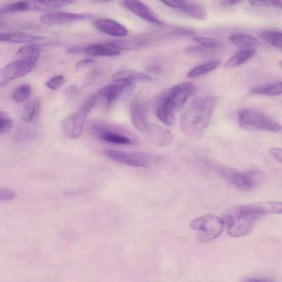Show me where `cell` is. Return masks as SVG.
Wrapping results in <instances>:
<instances>
[{
	"instance_id": "cell-34",
	"label": "cell",
	"mask_w": 282,
	"mask_h": 282,
	"mask_svg": "<svg viewBox=\"0 0 282 282\" xmlns=\"http://www.w3.org/2000/svg\"><path fill=\"white\" fill-rule=\"evenodd\" d=\"M192 39L197 43L206 48L217 49L221 47L222 45V44L218 40L209 38V37L196 36L193 37Z\"/></svg>"
},
{
	"instance_id": "cell-37",
	"label": "cell",
	"mask_w": 282,
	"mask_h": 282,
	"mask_svg": "<svg viewBox=\"0 0 282 282\" xmlns=\"http://www.w3.org/2000/svg\"><path fill=\"white\" fill-rule=\"evenodd\" d=\"M65 83V78L63 75L54 77L46 83V86L52 91H57L60 89Z\"/></svg>"
},
{
	"instance_id": "cell-45",
	"label": "cell",
	"mask_w": 282,
	"mask_h": 282,
	"mask_svg": "<svg viewBox=\"0 0 282 282\" xmlns=\"http://www.w3.org/2000/svg\"><path fill=\"white\" fill-rule=\"evenodd\" d=\"M147 71L151 73L156 74V75H158L161 72V68L158 66H151L147 67L146 68Z\"/></svg>"
},
{
	"instance_id": "cell-1",
	"label": "cell",
	"mask_w": 282,
	"mask_h": 282,
	"mask_svg": "<svg viewBox=\"0 0 282 282\" xmlns=\"http://www.w3.org/2000/svg\"><path fill=\"white\" fill-rule=\"evenodd\" d=\"M216 103L215 97L210 96L198 97L193 101L180 119V128L185 135L191 140L201 137L209 125Z\"/></svg>"
},
{
	"instance_id": "cell-30",
	"label": "cell",
	"mask_w": 282,
	"mask_h": 282,
	"mask_svg": "<svg viewBox=\"0 0 282 282\" xmlns=\"http://www.w3.org/2000/svg\"><path fill=\"white\" fill-rule=\"evenodd\" d=\"M257 205L263 215L267 214L282 215V202H263L257 203Z\"/></svg>"
},
{
	"instance_id": "cell-23",
	"label": "cell",
	"mask_w": 282,
	"mask_h": 282,
	"mask_svg": "<svg viewBox=\"0 0 282 282\" xmlns=\"http://www.w3.org/2000/svg\"><path fill=\"white\" fill-rule=\"evenodd\" d=\"M230 40L237 47L243 50L253 49V47H256L260 44V41L255 37L243 33H237L231 35Z\"/></svg>"
},
{
	"instance_id": "cell-33",
	"label": "cell",
	"mask_w": 282,
	"mask_h": 282,
	"mask_svg": "<svg viewBox=\"0 0 282 282\" xmlns=\"http://www.w3.org/2000/svg\"><path fill=\"white\" fill-rule=\"evenodd\" d=\"M157 115L158 119L166 126H172L175 122V114L159 103L157 109Z\"/></svg>"
},
{
	"instance_id": "cell-43",
	"label": "cell",
	"mask_w": 282,
	"mask_h": 282,
	"mask_svg": "<svg viewBox=\"0 0 282 282\" xmlns=\"http://www.w3.org/2000/svg\"><path fill=\"white\" fill-rule=\"evenodd\" d=\"M242 2V1H239V0H224V1H221L220 3L224 7H231L237 5Z\"/></svg>"
},
{
	"instance_id": "cell-2",
	"label": "cell",
	"mask_w": 282,
	"mask_h": 282,
	"mask_svg": "<svg viewBox=\"0 0 282 282\" xmlns=\"http://www.w3.org/2000/svg\"><path fill=\"white\" fill-rule=\"evenodd\" d=\"M263 216L256 203L234 205L226 210L221 218L230 237H244L252 232L259 219Z\"/></svg>"
},
{
	"instance_id": "cell-22",
	"label": "cell",
	"mask_w": 282,
	"mask_h": 282,
	"mask_svg": "<svg viewBox=\"0 0 282 282\" xmlns=\"http://www.w3.org/2000/svg\"><path fill=\"white\" fill-rule=\"evenodd\" d=\"M256 53V50L254 49L242 50L226 60L224 67L230 69L239 66L252 58Z\"/></svg>"
},
{
	"instance_id": "cell-12",
	"label": "cell",
	"mask_w": 282,
	"mask_h": 282,
	"mask_svg": "<svg viewBox=\"0 0 282 282\" xmlns=\"http://www.w3.org/2000/svg\"><path fill=\"white\" fill-rule=\"evenodd\" d=\"M122 5L150 24L161 27L165 26L156 13L144 3L135 0H125L122 2Z\"/></svg>"
},
{
	"instance_id": "cell-17",
	"label": "cell",
	"mask_w": 282,
	"mask_h": 282,
	"mask_svg": "<svg viewBox=\"0 0 282 282\" xmlns=\"http://www.w3.org/2000/svg\"><path fill=\"white\" fill-rule=\"evenodd\" d=\"M96 29L103 33L113 36L125 37L128 31L125 27L113 20L98 19L94 22Z\"/></svg>"
},
{
	"instance_id": "cell-40",
	"label": "cell",
	"mask_w": 282,
	"mask_h": 282,
	"mask_svg": "<svg viewBox=\"0 0 282 282\" xmlns=\"http://www.w3.org/2000/svg\"><path fill=\"white\" fill-rule=\"evenodd\" d=\"M270 154L273 158L282 164V148L272 147L270 150Z\"/></svg>"
},
{
	"instance_id": "cell-21",
	"label": "cell",
	"mask_w": 282,
	"mask_h": 282,
	"mask_svg": "<svg viewBox=\"0 0 282 282\" xmlns=\"http://www.w3.org/2000/svg\"><path fill=\"white\" fill-rule=\"evenodd\" d=\"M75 2V1L66 0L53 1H30V11H51L66 7Z\"/></svg>"
},
{
	"instance_id": "cell-25",
	"label": "cell",
	"mask_w": 282,
	"mask_h": 282,
	"mask_svg": "<svg viewBox=\"0 0 282 282\" xmlns=\"http://www.w3.org/2000/svg\"><path fill=\"white\" fill-rule=\"evenodd\" d=\"M40 105L38 99H34L28 103L23 110L22 119L26 123L33 122L38 117Z\"/></svg>"
},
{
	"instance_id": "cell-20",
	"label": "cell",
	"mask_w": 282,
	"mask_h": 282,
	"mask_svg": "<svg viewBox=\"0 0 282 282\" xmlns=\"http://www.w3.org/2000/svg\"><path fill=\"white\" fill-rule=\"evenodd\" d=\"M85 53L94 57H115L120 54V51L107 43L94 44L85 48Z\"/></svg>"
},
{
	"instance_id": "cell-14",
	"label": "cell",
	"mask_w": 282,
	"mask_h": 282,
	"mask_svg": "<svg viewBox=\"0 0 282 282\" xmlns=\"http://www.w3.org/2000/svg\"><path fill=\"white\" fill-rule=\"evenodd\" d=\"M135 85L130 82H115L114 84L105 86L98 91V95L109 102H113L125 92L134 89Z\"/></svg>"
},
{
	"instance_id": "cell-3",
	"label": "cell",
	"mask_w": 282,
	"mask_h": 282,
	"mask_svg": "<svg viewBox=\"0 0 282 282\" xmlns=\"http://www.w3.org/2000/svg\"><path fill=\"white\" fill-rule=\"evenodd\" d=\"M216 170L220 176L240 190L247 191L256 188L263 178L261 171L250 169L244 172L224 166H217Z\"/></svg>"
},
{
	"instance_id": "cell-28",
	"label": "cell",
	"mask_w": 282,
	"mask_h": 282,
	"mask_svg": "<svg viewBox=\"0 0 282 282\" xmlns=\"http://www.w3.org/2000/svg\"><path fill=\"white\" fill-rule=\"evenodd\" d=\"M251 93L255 95L274 96L282 94V82L270 85L254 88Z\"/></svg>"
},
{
	"instance_id": "cell-46",
	"label": "cell",
	"mask_w": 282,
	"mask_h": 282,
	"mask_svg": "<svg viewBox=\"0 0 282 282\" xmlns=\"http://www.w3.org/2000/svg\"><path fill=\"white\" fill-rule=\"evenodd\" d=\"M247 282H273L271 280H263V279H250Z\"/></svg>"
},
{
	"instance_id": "cell-10",
	"label": "cell",
	"mask_w": 282,
	"mask_h": 282,
	"mask_svg": "<svg viewBox=\"0 0 282 282\" xmlns=\"http://www.w3.org/2000/svg\"><path fill=\"white\" fill-rule=\"evenodd\" d=\"M36 63L17 60L3 67L0 71V86L27 75L35 68Z\"/></svg>"
},
{
	"instance_id": "cell-24",
	"label": "cell",
	"mask_w": 282,
	"mask_h": 282,
	"mask_svg": "<svg viewBox=\"0 0 282 282\" xmlns=\"http://www.w3.org/2000/svg\"><path fill=\"white\" fill-rule=\"evenodd\" d=\"M40 55V49L35 44H27L17 51V60L36 63Z\"/></svg>"
},
{
	"instance_id": "cell-47",
	"label": "cell",
	"mask_w": 282,
	"mask_h": 282,
	"mask_svg": "<svg viewBox=\"0 0 282 282\" xmlns=\"http://www.w3.org/2000/svg\"><path fill=\"white\" fill-rule=\"evenodd\" d=\"M279 66L282 68V60L279 63Z\"/></svg>"
},
{
	"instance_id": "cell-5",
	"label": "cell",
	"mask_w": 282,
	"mask_h": 282,
	"mask_svg": "<svg viewBox=\"0 0 282 282\" xmlns=\"http://www.w3.org/2000/svg\"><path fill=\"white\" fill-rule=\"evenodd\" d=\"M239 126L248 130L280 132L282 125L275 120L257 111L243 109L238 113Z\"/></svg>"
},
{
	"instance_id": "cell-38",
	"label": "cell",
	"mask_w": 282,
	"mask_h": 282,
	"mask_svg": "<svg viewBox=\"0 0 282 282\" xmlns=\"http://www.w3.org/2000/svg\"><path fill=\"white\" fill-rule=\"evenodd\" d=\"M16 194L15 191L8 188H0V201L1 202H8L15 199Z\"/></svg>"
},
{
	"instance_id": "cell-39",
	"label": "cell",
	"mask_w": 282,
	"mask_h": 282,
	"mask_svg": "<svg viewBox=\"0 0 282 282\" xmlns=\"http://www.w3.org/2000/svg\"><path fill=\"white\" fill-rule=\"evenodd\" d=\"M33 137V134L23 131L17 133L15 137V139L17 142H24L30 140Z\"/></svg>"
},
{
	"instance_id": "cell-35",
	"label": "cell",
	"mask_w": 282,
	"mask_h": 282,
	"mask_svg": "<svg viewBox=\"0 0 282 282\" xmlns=\"http://www.w3.org/2000/svg\"><path fill=\"white\" fill-rule=\"evenodd\" d=\"M13 127L11 119L4 112H0V133L5 134L10 132Z\"/></svg>"
},
{
	"instance_id": "cell-11",
	"label": "cell",
	"mask_w": 282,
	"mask_h": 282,
	"mask_svg": "<svg viewBox=\"0 0 282 282\" xmlns=\"http://www.w3.org/2000/svg\"><path fill=\"white\" fill-rule=\"evenodd\" d=\"M94 16L88 13L53 12L43 14L40 20L48 25H62L91 19Z\"/></svg>"
},
{
	"instance_id": "cell-16",
	"label": "cell",
	"mask_w": 282,
	"mask_h": 282,
	"mask_svg": "<svg viewBox=\"0 0 282 282\" xmlns=\"http://www.w3.org/2000/svg\"><path fill=\"white\" fill-rule=\"evenodd\" d=\"M145 135L152 143L159 147L169 145L173 139L172 132L167 128L156 125H151Z\"/></svg>"
},
{
	"instance_id": "cell-7",
	"label": "cell",
	"mask_w": 282,
	"mask_h": 282,
	"mask_svg": "<svg viewBox=\"0 0 282 282\" xmlns=\"http://www.w3.org/2000/svg\"><path fill=\"white\" fill-rule=\"evenodd\" d=\"M196 88L190 82H184L174 86L163 97L159 103L164 105L175 114L181 109L187 101L195 94Z\"/></svg>"
},
{
	"instance_id": "cell-8",
	"label": "cell",
	"mask_w": 282,
	"mask_h": 282,
	"mask_svg": "<svg viewBox=\"0 0 282 282\" xmlns=\"http://www.w3.org/2000/svg\"><path fill=\"white\" fill-rule=\"evenodd\" d=\"M104 154L108 158L115 162L133 167H150L157 161L155 157L142 152L107 150L104 151Z\"/></svg>"
},
{
	"instance_id": "cell-4",
	"label": "cell",
	"mask_w": 282,
	"mask_h": 282,
	"mask_svg": "<svg viewBox=\"0 0 282 282\" xmlns=\"http://www.w3.org/2000/svg\"><path fill=\"white\" fill-rule=\"evenodd\" d=\"M221 217L212 214L203 215L193 220L189 228L197 231V239L200 243H208L218 238L225 227Z\"/></svg>"
},
{
	"instance_id": "cell-9",
	"label": "cell",
	"mask_w": 282,
	"mask_h": 282,
	"mask_svg": "<svg viewBox=\"0 0 282 282\" xmlns=\"http://www.w3.org/2000/svg\"><path fill=\"white\" fill-rule=\"evenodd\" d=\"M91 131L99 140L112 144L131 145L134 140L128 134L116 128L96 123L91 127Z\"/></svg>"
},
{
	"instance_id": "cell-6",
	"label": "cell",
	"mask_w": 282,
	"mask_h": 282,
	"mask_svg": "<svg viewBox=\"0 0 282 282\" xmlns=\"http://www.w3.org/2000/svg\"><path fill=\"white\" fill-rule=\"evenodd\" d=\"M96 99L95 94L88 97L76 113L63 120V131L69 138L76 140L82 135L87 115L94 107Z\"/></svg>"
},
{
	"instance_id": "cell-26",
	"label": "cell",
	"mask_w": 282,
	"mask_h": 282,
	"mask_svg": "<svg viewBox=\"0 0 282 282\" xmlns=\"http://www.w3.org/2000/svg\"><path fill=\"white\" fill-rule=\"evenodd\" d=\"M221 64L219 61H212L200 64L191 69L187 74L188 78H195L207 75L214 71Z\"/></svg>"
},
{
	"instance_id": "cell-31",
	"label": "cell",
	"mask_w": 282,
	"mask_h": 282,
	"mask_svg": "<svg viewBox=\"0 0 282 282\" xmlns=\"http://www.w3.org/2000/svg\"><path fill=\"white\" fill-rule=\"evenodd\" d=\"M30 11L29 1H18L0 7V14L15 13Z\"/></svg>"
},
{
	"instance_id": "cell-13",
	"label": "cell",
	"mask_w": 282,
	"mask_h": 282,
	"mask_svg": "<svg viewBox=\"0 0 282 282\" xmlns=\"http://www.w3.org/2000/svg\"><path fill=\"white\" fill-rule=\"evenodd\" d=\"M161 2L170 8L177 9L195 19L200 21L206 19L207 13L204 8L195 2L184 0H170Z\"/></svg>"
},
{
	"instance_id": "cell-15",
	"label": "cell",
	"mask_w": 282,
	"mask_h": 282,
	"mask_svg": "<svg viewBox=\"0 0 282 282\" xmlns=\"http://www.w3.org/2000/svg\"><path fill=\"white\" fill-rule=\"evenodd\" d=\"M130 112L134 126L146 134L151 126L148 121L146 105L139 101H134L131 105Z\"/></svg>"
},
{
	"instance_id": "cell-44",
	"label": "cell",
	"mask_w": 282,
	"mask_h": 282,
	"mask_svg": "<svg viewBox=\"0 0 282 282\" xmlns=\"http://www.w3.org/2000/svg\"><path fill=\"white\" fill-rule=\"evenodd\" d=\"M85 48L82 47H78V46H76V47H73L69 48L67 50V53L68 54H79L82 52H85Z\"/></svg>"
},
{
	"instance_id": "cell-36",
	"label": "cell",
	"mask_w": 282,
	"mask_h": 282,
	"mask_svg": "<svg viewBox=\"0 0 282 282\" xmlns=\"http://www.w3.org/2000/svg\"><path fill=\"white\" fill-rule=\"evenodd\" d=\"M251 6L255 7H272L282 9V1H249Z\"/></svg>"
},
{
	"instance_id": "cell-42",
	"label": "cell",
	"mask_w": 282,
	"mask_h": 282,
	"mask_svg": "<svg viewBox=\"0 0 282 282\" xmlns=\"http://www.w3.org/2000/svg\"><path fill=\"white\" fill-rule=\"evenodd\" d=\"M195 34L193 31L187 29H180L172 32V34L181 35H192Z\"/></svg>"
},
{
	"instance_id": "cell-41",
	"label": "cell",
	"mask_w": 282,
	"mask_h": 282,
	"mask_svg": "<svg viewBox=\"0 0 282 282\" xmlns=\"http://www.w3.org/2000/svg\"><path fill=\"white\" fill-rule=\"evenodd\" d=\"M95 63V60L93 59H85L80 60V61L78 62L76 64V70H80L83 68H85L87 66L91 65L92 64H94Z\"/></svg>"
},
{
	"instance_id": "cell-32",
	"label": "cell",
	"mask_w": 282,
	"mask_h": 282,
	"mask_svg": "<svg viewBox=\"0 0 282 282\" xmlns=\"http://www.w3.org/2000/svg\"><path fill=\"white\" fill-rule=\"evenodd\" d=\"M31 87L29 84L22 85L17 88L12 95V99L17 103H23L27 101L31 94Z\"/></svg>"
},
{
	"instance_id": "cell-27",
	"label": "cell",
	"mask_w": 282,
	"mask_h": 282,
	"mask_svg": "<svg viewBox=\"0 0 282 282\" xmlns=\"http://www.w3.org/2000/svg\"><path fill=\"white\" fill-rule=\"evenodd\" d=\"M260 38L273 47L282 49V32L275 31H265L261 32Z\"/></svg>"
},
{
	"instance_id": "cell-29",
	"label": "cell",
	"mask_w": 282,
	"mask_h": 282,
	"mask_svg": "<svg viewBox=\"0 0 282 282\" xmlns=\"http://www.w3.org/2000/svg\"><path fill=\"white\" fill-rule=\"evenodd\" d=\"M108 43L118 50L132 51L140 48L145 44L144 41L138 40H117L110 41Z\"/></svg>"
},
{
	"instance_id": "cell-19",
	"label": "cell",
	"mask_w": 282,
	"mask_h": 282,
	"mask_svg": "<svg viewBox=\"0 0 282 282\" xmlns=\"http://www.w3.org/2000/svg\"><path fill=\"white\" fill-rule=\"evenodd\" d=\"M112 80L115 82H149L150 76L145 73L130 70H120L114 74Z\"/></svg>"
},
{
	"instance_id": "cell-18",
	"label": "cell",
	"mask_w": 282,
	"mask_h": 282,
	"mask_svg": "<svg viewBox=\"0 0 282 282\" xmlns=\"http://www.w3.org/2000/svg\"><path fill=\"white\" fill-rule=\"evenodd\" d=\"M47 38L44 36L23 33V32L2 33L0 35V41L2 43L35 44L43 42Z\"/></svg>"
}]
</instances>
